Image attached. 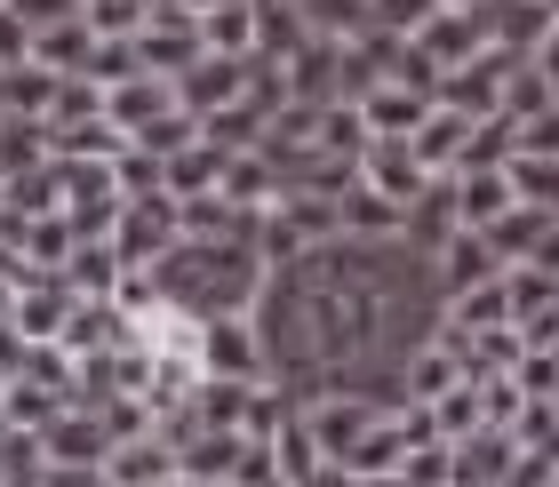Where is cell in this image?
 <instances>
[{
	"label": "cell",
	"instance_id": "1",
	"mask_svg": "<svg viewBox=\"0 0 559 487\" xmlns=\"http://www.w3.org/2000/svg\"><path fill=\"white\" fill-rule=\"evenodd\" d=\"M160 472H168V455H160V448H129V455L112 464V479H120V487H152Z\"/></svg>",
	"mask_w": 559,
	"mask_h": 487
},
{
	"label": "cell",
	"instance_id": "2",
	"mask_svg": "<svg viewBox=\"0 0 559 487\" xmlns=\"http://www.w3.org/2000/svg\"><path fill=\"white\" fill-rule=\"evenodd\" d=\"M209 40H224V48H248V9H224V16H209Z\"/></svg>",
	"mask_w": 559,
	"mask_h": 487
},
{
	"label": "cell",
	"instance_id": "3",
	"mask_svg": "<svg viewBox=\"0 0 559 487\" xmlns=\"http://www.w3.org/2000/svg\"><path fill=\"white\" fill-rule=\"evenodd\" d=\"M551 9H559V0H551Z\"/></svg>",
	"mask_w": 559,
	"mask_h": 487
}]
</instances>
